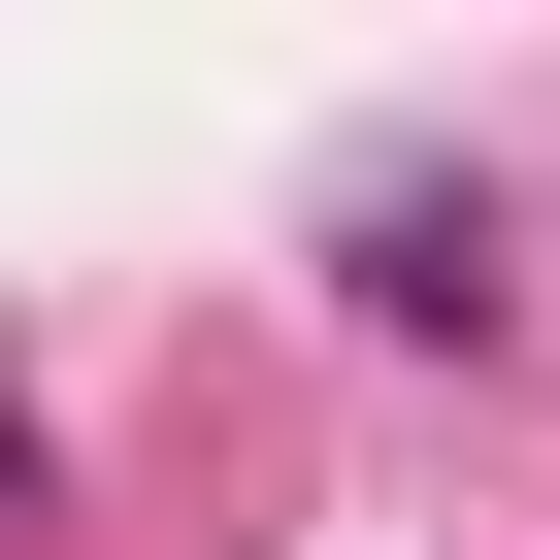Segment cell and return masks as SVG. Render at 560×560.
Wrapping results in <instances>:
<instances>
[{"label":"cell","instance_id":"obj_1","mask_svg":"<svg viewBox=\"0 0 560 560\" xmlns=\"http://www.w3.org/2000/svg\"><path fill=\"white\" fill-rule=\"evenodd\" d=\"M330 298H363V330H462V363H494V298H527V264H494V165H363V198H330Z\"/></svg>","mask_w":560,"mask_h":560}]
</instances>
